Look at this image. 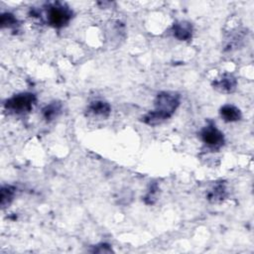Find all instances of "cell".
<instances>
[{"mask_svg": "<svg viewBox=\"0 0 254 254\" xmlns=\"http://www.w3.org/2000/svg\"><path fill=\"white\" fill-rule=\"evenodd\" d=\"M181 103V95L175 91H161L154 100V109L141 117V121L149 126L162 124L173 116Z\"/></svg>", "mask_w": 254, "mask_h": 254, "instance_id": "obj_1", "label": "cell"}, {"mask_svg": "<svg viewBox=\"0 0 254 254\" xmlns=\"http://www.w3.org/2000/svg\"><path fill=\"white\" fill-rule=\"evenodd\" d=\"M46 8L47 22L51 27L56 29L67 26L73 15L69 7L61 2L50 3Z\"/></svg>", "mask_w": 254, "mask_h": 254, "instance_id": "obj_2", "label": "cell"}, {"mask_svg": "<svg viewBox=\"0 0 254 254\" xmlns=\"http://www.w3.org/2000/svg\"><path fill=\"white\" fill-rule=\"evenodd\" d=\"M36 103V95L31 92H22L13 95L4 103L7 111L14 114H24L30 112Z\"/></svg>", "mask_w": 254, "mask_h": 254, "instance_id": "obj_3", "label": "cell"}, {"mask_svg": "<svg viewBox=\"0 0 254 254\" xmlns=\"http://www.w3.org/2000/svg\"><path fill=\"white\" fill-rule=\"evenodd\" d=\"M200 138L206 146L213 150H218L225 142L223 133L211 121L201 129Z\"/></svg>", "mask_w": 254, "mask_h": 254, "instance_id": "obj_4", "label": "cell"}, {"mask_svg": "<svg viewBox=\"0 0 254 254\" xmlns=\"http://www.w3.org/2000/svg\"><path fill=\"white\" fill-rule=\"evenodd\" d=\"M212 86L218 92L221 93H232L237 87V79L231 73H223L219 78L212 82Z\"/></svg>", "mask_w": 254, "mask_h": 254, "instance_id": "obj_5", "label": "cell"}, {"mask_svg": "<svg viewBox=\"0 0 254 254\" xmlns=\"http://www.w3.org/2000/svg\"><path fill=\"white\" fill-rule=\"evenodd\" d=\"M111 113V106L107 101L94 100L90 102L86 108V114L92 117L107 118Z\"/></svg>", "mask_w": 254, "mask_h": 254, "instance_id": "obj_6", "label": "cell"}, {"mask_svg": "<svg viewBox=\"0 0 254 254\" xmlns=\"http://www.w3.org/2000/svg\"><path fill=\"white\" fill-rule=\"evenodd\" d=\"M171 32L179 41H189L192 37L193 28L192 25L188 21H178L173 24Z\"/></svg>", "mask_w": 254, "mask_h": 254, "instance_id": "obj_7", "label": "cell"}, {"mask_svg": "<svg viewBox=\"0 0 254 254\" xmlns=\"http://www.w3.org/2000/svg\"><path fill=\"white\" fill-rule=\"evenodd\" d=\"M227 195V189L224 182L216 183L206 193V198L210 202L222 201Z\"/></svg>", "mask_w": 254, "mask_h": 254, "instance_id": "obj_8", "label": "cell"}, {"mask_svg": "<svg viewBox=\"0 0 254 254\" xmlns=\"http://www.w3.org/2000/svg\"><path fill=\"white\" fill-rule=\"evenodd\" d=\"M219 114L225 122H236L242 117V113L238 107L232 104H225L219 109Z\"/></svg>", "mask_w": 254, "mask_h": 254, "instance_id": "obj_9", "label": "cell"}, {"mask_svg": "<svg viewBox=\"0 0 254 254\" xmlns=\"http://www.w3.org/2000/svg\"><path fill=\"white\" fill-rule=\"evenodd\" d=\"M63 104L60 101H52L42 109V116L47 122L55 120L62 112Z\"/></svg>", "mask_w": 254, "mask_h": 254, "instance_id": "obj_10", "label": "cell"}, {"mask_svg": "<svg viewBox=\"0 0 254 254\" xmlns=\"http://www.w3.org/2000/svg\"><path fill=\"white\" fill-rule=\"evenodd\" d=\"M15 193H16V188L11 185H5L1 188L0 204L2 208H5L11 203V201L15 196Z\"/></svg>", "mask_w": 254, "mask_h": 254, "instance_id": "obj_11", "label": "cell"}, {"mask_svg": "<svg viewBox=\"0 0 254 254\" xmlns=\"http://www.w3.org/2000/svg\"><path fill=\"white\" fill-rule=\"evenodd\" d=\"M244 38V34H241L239 31L235 32L232 35H229V37L226 39L225 45H224V50L225 51H232L233 49H236L240 42H242Z\"/></svg>", "mask_w": 254, "mask_h": 254, "instance_id": "obj_12", "label": "cell"}, {"mask_svg": "<svg viewBox=\"0 0 254 254\" xmlns=\"http://www.w3.org/2000/svg\"><path fill=\"white\" fill-rule=\"evenodd\" d=\"M0 26L2 29L4 28H15L18 26V20L16 17L9 12H5L1 14L0 17Z\"/></svg>", "mask_w": 254, "mask_h": 254, "instance_id": "obj_13", "label": "cell"}, {"mask_svg": "<svg viewBox=\"0 0 254 254\" xmlns=\"http://www.w3.org/2000/svg\"><path fill=\"white\" fill-rule=\"evenodd\" d=\"M158 192H159L158 185L156 183H154L153 185H151L150 190H148V192L144 196V202L148 205L154 204L158 199Z\"/></svg>", "mask_w": 254, "mask_h": 254, "instance_id": "obj_14", "label": "cell"}, {"mask_svg": "<svg viewBox=\"0 0 254 254\" xmlns=\"http://www.w3.org/2000/svg\"><path fill=\"white\" fill-rule=\"evenodd\" d=\"M92 252H95V253H110V252H112V249L108 244L100 243V244L94 246V249L92 250Z\"/></svg>", "mask_w": 254, "mask_h": 254, "instance_id": "obj_15", "label": "cell"}]
</instances>
